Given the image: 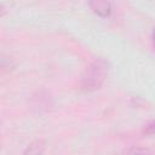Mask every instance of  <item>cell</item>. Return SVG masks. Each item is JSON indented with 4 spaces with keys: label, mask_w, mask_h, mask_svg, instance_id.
<instances>
[{
    "label": "cell",
    "mask_w": 155,
    "mask_h": 155,
    "mask_svg": "<svg viewBox=\"0 0 155 155\" xmlns=\"http://www.w3.org/2000/svg\"><path fill=\"white\" fill-rule=\"evenodd\" d=\"M52 105V98L45 91H38L31 97V108L38 111H47Z\"/></svg>",
    "instance_id": "7a4b0ae2"
},
{
    "label": "cell",
    "mask_w": 155,
    "mask_h": 155,
    "mask_svg": "<svg viewBox=\"0 0 155 155\" xmlns=\"http://www.w3.org/2000/svg\"><path fill=\"white\" fill-rule=\"evenodd\" d=\"M88 6L94 15L102 18L110 17L113 12V6L109 0H88Z\"/></svg>",
    "instance_id": "3957f363"
},
{
    "label": "cell",
    "mask_w": 155,
    "mask_h": 155,
    "mask_svg": "<svg viewBox=\"0 0 155 155\" xmlns=\"http://www.w3.org/2000/svg\"><path fill=\"white\" fill-rule=\"evenodd\" d=\"M151 41H153V45L155 47V28L153 29V33H151Z\"/></svg>",
    "instance_id": "52a82bcc"
},
{
    "label": "cell",
    "mask_w": 155,
    "mask_h": 155,
    "mask_svg": "<svg viewBox=\"0 0 155 155\" xmlns=\"http://www.w3.org/2000/svg\"><path fill=\"white\" fill-rule=\"evenodd\" d=\"M142 133L144 136H155V120L149 121L142 130Z\"/></svg>",
    "instance_id": "8992f818"
},
{
    "label": "cell",
    "mask_w": 155,
    "mask_h": 155,
    "mask_svg": "<svg viewBox=\"0 0 155 155\" xmlns=\"http://www.w3.org/2000/svg\"><path fill=\"white\" fill-rule=\"evenodd\" d=\"M45 148H46V142L42 140V139H35L33 140L31 143H29L27 145V148L24 149L23 154L25 155H40L45 151Z\"/></svg>",
    "instance_id": "277c9868"
},
{
    "label": "cell",
    "mask_w": 155,
    "mask_h": 155,
    "mask_svg": "<svg viewBox=\"0 0 155 155\" xmlns=\"http://www.w3.org/2000/svg\"><path fill=\"white\" fill-rule=\"evenodd\" d=\"M110 69L109 62L103 57L94 58L80 78V88L84 92H94L102 87Z\"/></svg>",
    "instance_id": "6da1fadb"
},
{
    "label": "cell",
    "mask_w": 155,
    "mask_h": 155,
    "mask_svg": "<svg viewBox=\"0 0 155 155\" xmlns=\"http://www.w3.org/2000/svg\"><path fill=\"white\" fill-rule=\"evenodd\" d=\"M124 153L126 154H151L153 151L148 148H143V147H131L128 149H126Z\"/></svg>",
    "instance_id": "5b68a950"
}]
</instances>
